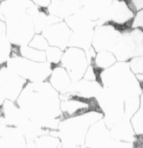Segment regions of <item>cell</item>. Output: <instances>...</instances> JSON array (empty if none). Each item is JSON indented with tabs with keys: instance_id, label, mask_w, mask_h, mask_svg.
I'll return each instance as SVG.
<instances>
[{
	"instance_id": "obj_1",
	"label": "cell",
	"mask_w": 143,
	"mask_h": 148,
	"mask_svg": "<svg viewBox=\"0 0 143 148\" xmlns=\"http://www.w3.org/2000/svg\"><path fill=\"white\" fill-rule=\"evenodd\" d=\"M16 102L30 120L48 129H58L62 115L60 96L48 80L28 82Z\"/></svg>"
},
{
	"instance_id": "obj_21",
	"label": "cell",
	"mask_w": 143,
	"mask_h": 148,
	"mask_svg": "<svg viewBox=\"0 0 143 148\" xmlns=\"http://www.w3.org/2000/svg\"><path fill=\"white\" fill-rule=\"evenodd\" d=\"M28 45L34 48L40 50H44V51L50 45L46 38L41 33L35 34L32 39L30 40Z\"/></svg>"
},
{
	"instance_id": "obj_16",
	"label": "cell",
	"mask_w": 143,
	"mask_h": 148,
	"mask_svg": "<svg viewBox=\"0 0 143 148\" xmlns=\"http://www.w3.org/2000/svg\"><path fill=\"white\" fill-rule=\"evenodd\" d=\"M20 54L23 58L31 61L37 62H47L46 53L44 50L36 49L30 46L29 45L20 46Z\"/></svg>"
},
{
	"instance_id": "obj_22",
	"label": "cell",
	"mask_w": 143,
	"mask_h": 148,
	"mask_svg": "<svg viewBox=\"0 0 143 148\" xmlns=\"http://www.w3.org/2000/svg\"><path fill=\"white\" fill-rule=\"evenodd\" d=\"M130 67L135 74L143 73V55L131 59L129 62Z\"/></svg>"
},
{
	"instance_id": "obj_15",
	"label": "cell",
	"mask_w": 143,
	"mask_h": 148,
	"mask_svg": "<svg viewBox=\"0 0 143 148\" xmlns=\"http://www.w3.org/2000/svg\"><path fill=\"white\" fill-rule=\"evenodd\" d=\"M117 62V58L112 52H96L95 57L93 59V66L99 71H102L112 66Z\"/></svg>"
},
{
	"instance_id": "obj_29",
	"label": "cell",
	"mask_w": 143,
	"mask_h": 148,
	"mask_svg": "<svg viewBox=\"0 0 143 148\" xmlns=\"http://www.w3.org/2000/svg\"><path fill=\"white\" fill-rule=\"evenodd\" d=\"M80 1H81V2H82V1H83V0H80Z\"/></svg>"
},
{
	"instance_id": "obj_12",
	"label": "cell",
	"mask_w": 143,
	"mask_h": 148,
	"mask_svg": "<svg viewBox=\"0 0 143 148\" xmlns=\"http://www.w3.org/2000/svg\"><path fill=\"white\" fill-rule=\"evenodd\" d=\"M128 117L122 118L112 124L109 129L111 136L114 140L123 143H131L135 140V133L131 120Z\"/></svg>"
},
{
	"instance_id": "obj_3",
	"label": "cell",
	"mask_w": 143,
	"mask_h": 148,
	"mask_svg": "<svg viewBox=\"0 0 143 148\" xmlns=\"http://www.w3.org/2000/svg\"><path fill=\"white\" fill-rule=\"evenodd\" d=\"M9 69L24 78L28 82H39L48 80L52 70L49 62H33L21 55L11 56L6 62Z\"/></svg>"
},
{
	"instance_id": "obj_6",
	"label": "cell",
	"mask_w": 143,
	"mask_h": 148,
	"mask_svg": "<svg viewBox=\"0 0 143 148\" xmlns=\"http://www.w3.org/2000/svg\"><path fill=\"white\" fill-rule=\"evenodd\" d=\"M122 32L109 23L99 25L94 29L92 47L96 52H112L119 41Z\"/></svg>"
},
{
	"instance_id": "obj_26",
	"label": "cell",
	"mask_w": 143,
	"mask_h": 148,
	"mask_svg": "<svg viewBox=\"0 0 143 148\" xmlns=\"http://www.w3.org/2000/svg\"><path fill=\"white\" fill-rule=\"evenodd\" d=\"M7 38L6 36V24L2 20L0 19V40Z\"/></svg>"
},
{
	"instance_id": "obj_24",
	"label": "cell",
	"mask_w": 143,
	"mask_h": 148,
	"mask_svg": "<svg viewBox=\"0 0 143 148\" xmlns=\"http://www.w3.org/2000/svg\"><path fill=\"white\" fill-rule=\"evenodd\" d=\"M133 28L143 27V9L138 11L133 20Z\"/></svg>"
},
{
	"instance_id": "obj_11",
	"label": "cell",
	"mask_w": 143,
	"mask_h": 148,
	"mask_svg": "<svg viewBox=\"0 0 143 148\" xmlns=\"http://www.w3.org/2000/svg\"><path fill=\"white\" fill-rule=\"evenodd\" d=\"M80 8V0H51L47 8L50 14L65 19L79 11Z\"/></svg>"
},
{
	"instance_id": "obj_14",
	"label": "cell",
	"mask_w": 143,
	"mask_h": 148,
	"mask_svg": "<svg viewBox=\"0 0 143 148\" xmlns=\"http://www.w3.org/2000/svg\"><path fill=\"white\" fill-rule=\"evenodd\" d=\"M6 132L5 136H0V147H25V139L19 131L11 129Z\"/></svg>"
},
{
	"instance_id": "obj_20",
	"label": "cell",
	"mask_w": 143,
	"mask_h": 148,
	"mask_svg": "<svg viewBox=\"0 0 143 148\" xmlns=\"http://www.w3.org/2000/svg\"><path fill=\"white\" fill-rule=\"evenodd\" d=\"M12 44L6 38L0 40V65L3 66L11 58Z\"/></svg>"
},
{
	"instance_id": "obj_7",
	"label": "cell",
	"mask_w": 143,
	"mask_h": 148,
	"mask_svg": "<svg viewBox=\"0 0 143 148\" xmlns=\"http://www.w3.org/2000/svg\"><path fill=\"white\" fill-rule=\"evenodd\" d=\"M28 82L4 65L0 69V90L6 99L16 101Z\"/></svg>"
},
{
	"instance_id": "obj_27",
	"label": "cell",
	"mask_w": 143,
	"mask_h": 148,
	"mask_svg": "<svg viewBox=\"0 0 143 148\" xmlns=\"http://www.w3.org/2000/svg\"><path fill=\"white\" fill-rule=\"evenodd\" d=\"M5 100H6V99H5L4 96L3 95L2 92H1V90H0V106H1L3 105V103H4Z\"/></svg>"
},
{
	"instance_id": "obj_8",
	"label": "cell",
	"mask_w": 143,
	"mask_h": 148,
	"mask_svg": "<svg viewBox=\"0 0 143 148\" xmlns=\"http://www.w3.org/2000/svg\"><path fill=\"white\" fill-rule=\"evenodd\" d=\"M118 142L111 136L109 127L103 118L90 126L85 140L86 145L90 147H113L117 146L116 143Z\"/></svg>"
},
{
	"instance_id": "obj_10",
	"label": "cell",
	"mask_w": 143,
	"mask_h": 148,
	"mask_svg": "<svg viewBox=\"0 0 143 148\" xmlns=\"http://www.w3.org/2000/svg\"><path fill=\"white\" fill-rule=\"evenodd\" d=\"M113 0H83L79 11L91 21L105 19Z\"/></svg>"
},
{
	"instance_id": "obj_4",
	"label": "cell",
	"mask_w": 143,
	"mask_h": 148,
	"mask_svg": "<svg viewBox=\"0 0 143 148\" xmlns=\"http://www.w3.org/2000/svg\"><path fill=\"white\" fill-rule=\"evenodd\" d=\"M60 65L64 67L73 82L83 78L88 67V56L86 52L77 47L68 46L63 50Z\"/></svg>"
},
{
	"instance_id": "obj_23",
	"label": "cell",
	"mask_w": 143,
	"mask_h": 148,
	"mask_svg": "<svg viewBox=\"0 0 143 148\" xmlns=\"http://www.w3.org/2000/svg\"><path fill=\"white\" fill-rule=\"evenodd\" d=\"M134 12L143 9V0H124Z\"/></svg>"
},
{
	"instance_id": "obj_2",
	"label": "cell",
	"mask_w": 143,
	"mask_h": 148,
	"mask_svg": "<svg viewBox=\"0 0 143 148\" xmlns=\"http://www.w3.org/2000/svg\"><path fill=\"white\" fill-rule=\"evenodd\" d=\"M103 118L100 110H93L82 115L60 119L55 136L62 143L69 146H79L85 143L87 132L90 126Z\"/></svg>"
},
{
	"instance_id": "obj_30",
	"label": "cell",
	"mask_w": 143,
	"mask_h": 148,
	"mask_svg": "<svg viewBox=\"0 0 143 148\" xmlns=\"http://www.w3.org/2000/svg\"><path fill=\"white\" fill-rule=\"evenodd\" d=\"M142 28H143V27H142ZM142 31H143V30H142Z\"/></svg>"
},
{
	"instance_id": "obj_9",
	"label": "cell",
	"mask_w": 143,
	"mask_h": 148,
	"mask_svg": "<svg viewBox=\"0 0 143 148\" xmlns=\"http://www.w3.org/2000/svg\"><path fill=\"white\" fill-rule=\"evenodd\" d=\"M41 34L50 45L64 50L69 45L72 30L65 21H61L47 25Z\"/></svg>"
},
{
	"instance_id": "obj_25",
	"label": "cell",
	"mask_w": 143,
	"mask_h": 148,
	"mask_svg": "<svg viewBox=\"0 0 143 148\" xmlns=\"http://www.w3.org/2000/svg\"><path fill=\"white\" fill-rule=\"evenodd\" d=\"M31 1L35 6L43 8H48L51 2V0H31Z\"/></svg>"
},
{
	"instance_id": "obj_17",
	"label": "cell",
	"mask_w": 143,
	"mask_h": 148,
	"mask_svg": "<svg viewBox=\"0 0 143 148\" xmlns=\"http://www.w3.org/2000/svg\"><path fill=\"white\" fill-rule=\"evenodd\" d=\"M131 122L136 135L143 136V93L140 95V106L131 117Z\"/></svg>"
},
{
	"instance_id": "obj_5",
	"label": "cell",
	"mask_w": 143,
	"mask_h": 148,
	"mask_svg": "<svg viewBox=\"0 0 143 148\" xmlns=\"http://www.w3.org/2000/svg\"><path fill=\"white\" fill-rule=\"evenodd\" d=\"M60 108L63 118L79 115L93 110H100L95 98L88 99L76 94L60 96Z\"/></svg>"
},
{
	"instance_id": "obj_13",
	"label": "cell",
	"mask_w": 143,
	"mask_h": 148,
	"mask_svg": "<svg viewBox=\"0 0 143 148\" xmlns=\"http://www.w3.org/2000/svg\"><path fill=\"white\" fill-rule=\"evenodd\" d=\"M47 80L58 92H65L67 89L70 88L72 83L70 74L60 64L53 66Z\"/></svg>"
},
{
	"instance_id": "obj_28",
	"label": "cell",
	"mask_w": 143,
	"mask_h": 148,
	"mask_svg": "<svg viewBox=\"0 0 143 148\" xmlns=\"http://www.w3.org/2000/svg\"><path fill=\"white\" fill-rule=\"evenodd\" d=\"M137 78L139 81H140L141 82H143V73L142 74H137Z\"/></svg>"
},
{
	"instance_id": "obj_18",
	"label": "cell",
	"mask_w": 143,
	"mask_h": 148,
	"mask_svg": "<svg viewBox=\"0 0 143 148\" xmlns=\"http://www.w3.org/2000/svg\"><path fill=\"white\" fill-rule=\"evenodd\" d=\"M35 143L39 147H57L61 143L60 138L55 135H44L38 136Z\"/></svg>"
},
{
	"instance_id": "obj_19",
	"label": "cell",
	"mask_w": 143,
	"mask_h": 148,
	"mask_svg": "<svg viewBox=\"0 0 143 148\" xmlns=\"http://www.w3.org/2000/svg\"><path fill=\"white\" fill-rule=\"evenodd\" d=\"M46 56V61L49 62L52 66H55L60 64L62 56L63 54V50L55 46L49 45L45 50Z\"/></svg>"
}]
</instances>
